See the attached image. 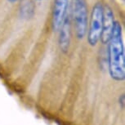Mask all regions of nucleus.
I'll list each match as a JSON object with an SVG mask.
<instances>
[{
  "mask_svg": "<svg viewBox=\"0 0 125 125\" xmlns=\"http://www.w3.org/2000/svg\"><path fill=\"white\" fill-rule=\"evenodd\" d=\"M108 66L112 79L117 82L124 81L125 79V60L122 26L116 21L111 38L108 43Z\"/></svg>",
  "mask_w": 125,
  "mask_h": 125,
  "instance_id": "nucleus-1",
  "label": "nucleus"
},
{
  "mask_svg": "<svg viewBox=\"0 0 125 125\" xmlns=\"http://www.w3.org/2000/svg\"><path fill=\"white\" fill-rule=\"evenodd\" d=\"M75 34L78 39H83L86 35L88 27V6L86 0H73L72 14Z\"/></svg>",
  "mask_w": 125,
  "mask_h": 125,
  "instance_id": "nucleus-2",
  "label": "nucleus"
},
{
  "mask_svg": "<svg viewBox=\"0 0 125 125\" xmlns=\"http://www.w3.org/2000/svg\"><path fill=\"white\" fill-rule=\"evenodd\" d=\"M102 19L103 5L101 3L98 2L93 7L89 22L88 43L92 47H95L101 39L102 30Z\"/></svg>",
  "mask_w": 125,
  "mask_h": 125,
  "instance_id": "nucleus-3",
  "label": "nucleus"
},
{
  "mask_svg": "<svg viewBox=\"0 0 125 125\" xmlns=\"http://www.w3.org/2000/svg\"><path fill=\"white\" fill-rule=\"evenodd\" d=\"M115 14L111 8L105 4L103 6V19H102V30L100 40L103 44H107L111 38L113 29L115 25Z\"/></svg>",
  "mask_w": 125,
  "mask_h": 125,
  "instance_id": "nucleus-4",
  "label": "nucleus"
},
{
  "mask_svg": "<svg viewBox=\"0 0 125 125\" xmlns=\"http://www.w3.org/2000/svg\"><path fill=\"white\" fill-rule=\"evenodd\" d=\"M59 34V47L61 52L66 54L69 52L70 41H71V16L66 13L60 27Z\"/></svg>",
  "mask_w": 125,
  "mask_h": 125,
  "instance_id": "nucleus-5",
  "label": "nucleus"
},
{
  "mask_svg": "<svg viewBox=\"0 0 125 125\" xmlns=\"http://www.w3.org/2000/svg\"><path fill=\"white\" fill-rule=\"evenodd\" d=\"M69 0H54L52 15L56 18H62L67 12Z\"/></svg>",
  "mask_w": 125,
  "mask_h": 125,
  "instance_id": "nucleus-6",
  "label": "nucleus"
},
{
  "mask_svg": "<svg viewBox=\"0 0 125 125\" xmlns=\"http://www.w3.org/2000/svg\"><path fill=\"white\" fill-rule=\"evenodd\" d=\"M35 7L31 0H25L20 7V15L21 18L30 19L34 14Z\"/></svg>",
  "mask_w": 125,
  "mask_h": 125,
  "instance_id": "nucleus-7",
  "label": "nucleus"
},
{
  "mask_svg": "<svg viewBox=\"0 0 125 125\" xmlns=\"http://www.w3.org/2000/svg\"><path fill=\"white\" fill-rule=\"evenodd\" d=\"M7 1H8V3H16V2L18 1V0H7Z\"/></svg>",
  "mask_w": 125,
  "mask_h": 125,
  "instance_id": "nucleus-8",
  "label": "nucleus"
},
{
  "mask_svg": "<svg viewBox=\"0 0 125 125\" xmlns=\"http://www.w3.org/2000/svg\"><path fill=\"white\" fill-rule=\"evenodd\" d=\"M37 1H42V0H37Z\"/></svg>",
  "mask_w": 125,
  "mask_h": 125,
  "instance_id": "nucleus-9",
  "label": "nucleus"
}]
</instances>
